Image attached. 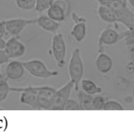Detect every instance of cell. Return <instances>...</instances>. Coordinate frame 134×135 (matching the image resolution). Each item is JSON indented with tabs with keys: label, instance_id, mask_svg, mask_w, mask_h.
I'll return each mask as SVG.
<instances>
[{
	"label": "cell",
	"instance_id": "1",
	"mask_svg": "<svg viewBox=\"0 0 134 135\" xmlns=\"http://www.w3.org/2000/svg\"><path fill=\"white\" fill-rule=\"evenodd\" d=\"M68 71L69 79L74 84V90L79 91V85L84 75V64L80 48H75L72 51L68 66Z\"/></svg>",
	"mask_w": 134,
	"mask_h": 135
},
{
	"label": "cell",
	"instance_id": "2",
	"mask_svg": "<svg viewBox=\"0 0 134 135\" xmlns=\"http://www.w3.org/2000/svg\"><path fill=\"white\" fill-rule=\"evenodd\" d=\"M22 64L24 66L25 70H27L31 75L37 79L46 80L58 75V72L56 70H50L47 66L38 58L25 60L22 62Z\"/></svg>",
	"mask_w": 134,
	"mask_h": 135
},
{
	"label": "cell",
	"instance_id": "3",
	"mask_svg": "<svg viewBox=\"0 0 134 135\" xmlns=\"http://www.w3.org/2000/svg\"><path fill=\"white\" fill-rule=\"evenodd\" d=\"M51 55L54 57L58 68H63L66 64V55H67V45L61 32L54 34L51 41Z\"/></svg>",
	"mask_w": 134,
	"mask_h": 135
},
{
	"label": "cell",
	"instance_id": "4",
	"mask_svg": "<svg viewBox=\"0 0 134 135\" xmlns=\"http://www.w3.org/2000/svg\"><path fill=\"white\" fill-rule=\"evenodd\" d=\"M73 89L74 84L70 80L59 89H56V92L50 99L51 110H64V105L70 96L71 91Z\"/></svg>",
	"mask_w": 134,
	"mask_h": 135
},
{
	"label": "cell",
	"instance_id": "5",
	"mask_svg": "<svg viewBox=\"0 0 134 135\" xmlns=\"http://www.w3.org/2000/svg\"><path fill=\"white\" fill-rule=\"evenodd\" d=\"M119 40H121L120 33L116 29H114L111 26V24H108L101 32L100 35L98 37V43H97V45H98V52H104V46L115 45Z\"/></svg>",
	"mask_w": 134,
	"mask_h": 135
},
{
	"label": "cell",
	"instance_id": "6",
	"mask_svg": "<svg viewBox=\"0 0 134 135\" xmlns=\"http://www.w3.org/2000/svg\"><path fill=\"white\" fill-rule=\"evenodd\" d=\"M68 8H69L67 6V1L54 0L49 8L46 10V15L58 22H63L67 18L68 11H69Z\"/></svg>",
	"mask_w": 134,
	"mask_h": 135
},
{
	"label": "cell",
	"instance_id": "7",
	"mask_svg": "<svg viewBox=\"0 0 134 135\" xmlns=\"http://www.w3.org/2000/svg\"><path fill=\"white\" fill-rule=\"evenodd\" d=\"M36 19L26 20L16 18V19H10L8 21H5L6 30L12 36H18L21 34V32L26 28V26L30 24H35Z\"/></svg>",
	"mask_w": 134,
	"mask_h": 135
},
{
	"label": "cell",
	"instance_id": "8",
	"mask_svg": "<svg viewBox=\"0 0 134 135\" xmlns=\"http://www.w3.org/2000/svg\"><path fill=\"white\" fill-rule=\"evenodd\" d=\"M4 50L10 59H15L25 54L26 47L24 44L20 41L19 38H17V36H13L7 41Z\"/></svg>",
	"mask_w": 134,
	"mask_h": 135
},
{
	"label": "cell",
	"instance_id": "9",
	"mask_svg": "<svg viewBox=\"0 0 134 135\" xmlns=\"http://www.w3.org/2000/svg\"><path fill=\"white\" fill-rule=\"evenodd\" d=\"M11 92L21 93L23 91H29V92L34 93L39 96L51 98L53 94L56 92V89L51 86H26V87H10Z\"/></svg>",
	"mask_w": 134,
	"mask_h": 135
},
{
	"label": "cell",
	"instance_id": "10",
	"mask_svg": "<svg viewBox=\"0 0 134 135\" xmlns=\"http://www.w3.org/2000/svg\"><path fill=\"white\" fill-rule=\"evenodd\" d=\"M24 66L21 61H9L6 67V76L8 79L18 81L21 80L24 75Z\"/></svg>",
	"mask_w": 134,
	"mask_h": 135
},
{
	"label": "cell",
	"instance_id": "11",
	"mask_svg": "<svg viewBox=\"0 0 134 135\" xmlns=\"http://www.w3.org/2000/svg\"><path fill=\"white\" fill-rule=\"evenodd\" d=\"M35 24H37L44 31L53 34L56 33L60 28V22L54 21L47 15H40L38 18H36Z\"/></svg>",
	"mask_w": 134,
	"mask_h": 135
},
{
	"label": "cell",
	"instance_id": "12",
	"mask_svg": "<svg viewBox=\"0 0 134 135\" xmlns=\"http://www.w3.org/2000/svg\"><path fill=\"white\" fill-rule=\"evenodd\" d=\"M96 13L98 15L99 19L104 22L107 23V24L118 23V20H117V16L116 12L108 6H106L104 4H99Z\"/></svg>",
	"mask_w": 134,
	"mask_h": 135
},
{
	"label": "cell",
	"instance_id": "13",
	"mask_svg": "<svg viewBox=\"0 0 134 135\" xmlns=\"http://www.w3.org/2000/svg\"><path fill=\"white\" fill-rule=\"evenodd\" d=\"M96 70L102 74H107L113 69V59L104 52H101L98 54L95 59Z\"/></svg>",
	"mask_w": 134,
	"mask_h": 135
},
{
	"label": "cell",
	"instance_id": "14",
	"mask_svg": "<svg viewBox=\"0 0 134 135\" xmlns=\"http://www.w3.org/2000/svg\"><path fill=\"white\" fill-rule=\"evenodd\" d=\"M86 32H87V26H86L85 19L82 18V20L76 21L74 26L70 31V35L73 39L78 43H82L85 39Z\"/></svg>",
	"mask_w": 134,
	"mask_h": 135
},
{
	"label": "cell",
	"instance_id": "15",
	"mask_svg": "<svg viewBox=\"0 0 134 135\" xmlns=\"http://www.w3.org/2000/svg\"><path fill=\"white\" fill-rule=\"evenodd\" d=\"M20 101L32 109H39V95L29 91L21 92Z\"/></svg>",
	"mask_w": 134,
	"mask_h": 135
},
{
	"label": "cell",
	"instance_id": "16",
	"mask_svg": "<svg viewBox=\"0 0 134 135\" xmlns=\"http://www.w3.org/2000/svg\"><path fill=\"white\" fill-rule=\"evenodd\" d=\"M80 84V87H82V90L83 91V92H85L86 94H91V95L101 94V93L103 92V89L101 88V87H99L95 83H93V81H91V80L83 79V78H82Z\"/></svg>",
	"mask_w": 134,
	"mask_h": 135
},
{
	"label": "cell",
	"instance_id": "17",
	"mask_svg": "<svg viewBox=\"0 0 134 135\" xmlns=\"http://www.w3.org/2000/svg\"><path fill=\"white\" fill-rule=\"evenodd\" d=\"M93 96L89 94H86L83 91H80L78 93L79 104H80V110H93Z\"/></svg>",
	"mask_w": 134,
	"mask_h": 135
},
{
	"label": "cell",
	"instance_id": "18",
	"mask_svg": "<svg viewBox=\"0 0 134 135\" xmlns=\"http://www.w3.org/2000/svg\"><path fill=\"white\" fill-rule=\"evenodd\" d=\"M7 76H4L3 74L0 75V104L8 97V94L11 92Z\"/></svg>",
	"mask_w": 134,
	"mask_h": 135
},
{
	"label": "cell",
	"instance_id": "19",
	"mask_svg": "<svg viewBox=\"0 0 134 135\" xmlns=\"http://www.w3.org/2000/svg\"><path fill=\"white\" fill-rule=\"evenodd\" d=\"M120 37L125 41V44L128 48L131 47L132 45H134V28L128 29L126 32H122L120 34Z\"/></svg>",
	"mask_w": 134,
	"mask_h": 135
},
{
	"label": "cell",
	"instance_id": "20",
	"mask_svg": "<svg viewBox=\"0 0 134 135\" xmlns=\"http://www.w3.org/2000/svg\"><path fill=\"white\" fill-rule=\"evenodd\" d=\"M106 101V97H104L103 95H100V94H94L93 96V102H92L93 110H103Z\"/></svg>",
	"mask_w": 134,
	"mask_h": 135
},
{
	"label": "cell",
	"instance_id": "21",
	"mask_svg": "<svg viewBox=\"0 0 134 135\" xmlns=\"http://www.w3.org/2000/svg\"><path fill=\"white\" fill-rule=\"evenodd\" d=\"M36 0H15L16 6L21 10H32L34 8Z\"/></svg>",
	"mask_w": 134,
	"mask_h": 135
},
{
	"label": "cell",
	"instance_id": "22",
	"mask_svg": "<svg viewBox=\"0 0 134 135\" xmlns=\"http://www.w3.org/2000/svg\"><path fill=\"white\" fill-rule=\"evenodd\" d=\"M124 107L122 105V104L119 103L118 101H116V100H106V103H104V108L103 110H124Z\"/></svg>",
	"mask_w": 134,
	"mask_h": 135
},
{
	"label": "cell",
	"instance_id": "23",
	"mask_svg": "<svg viewBox=\"0 0 134 135\" xmlns=\"http://www.w3.org/2000/svg\"><path fill=\"white\" fill-rule=\"evenodd\" d=\"M52 3L53 2L51 0H36L34 9H35L36 12H38V13H42V12H44V11H46Z\"/></svg>",
	"mask_w": 134,
	"mask_h": 135
},
{
	"label": "cell",
	"instance_id": "24",
	"mask_svg": "<svg viewBox=\"0 0 134 135\" xmlns=\"http://www.w3.org/2000/svg\"><path fill=\"white\" fill-rule=\"evenodd\" d=\"M64 110H80V104L75 100L69 98L64 105Z\"/></svg>",
	"mask_w": 134,
	"mask_h": 135
},
{
	"label": "cell",
	"instance_id": "25",
	"mask_svg": "<svg viewBox=\"0 0 134 135\" xmlns=\"http://www.w3.org/2000/svg\"><path fill=\"white\" fill-rule=\"evenodd\" d=\"M130 60L127 64L126 70L130 73H134V52L130 51Z\"/></svg>",
	"mask_w": 134,
	"mask_h": 135
},
{
	"label": "cell",
	"instance_id": "26",
	"mask_svg": "<svg viewBox=\"0 0 134 135\" xmlns=\"http://www.w3.org/2000/svg\"><path fill=\"white\" fill-rule=\"evenodd\" d=\"M10 58L8 56V55L6 54L4 49H0V66L3 65L5 63H8L9 61Z\"/></svg>",
	"mask_w": 134,
	"mask_h": 135
},
{
	"label": "cell",
	"instance_id": "27",
	"mask_svg": "<svg viewBox=\"0 0 134 135\" xmlns=\"http://www.w3.org/2000/svg\"><path fill=\"white\" fill-rule=\"evenodd\" d=\"M6 25H5V21H0V38H3L6 34Z\"/></svg>",
	"mask_w": 134,
	"mask_h": 135
},
{
	"label": "cell",
	"instance_id": "28",
	"mask_svg": "<svg viewBox=\"0 0 134 135\" xmlns=\"http://www.w3.org/2000/svg\"><path fill=\"white\" fill-rule=\"evenodd\" d=\"M6 43L7 41H5L3 38H0V49H4L6 46Z\"/></svg>",
	"mask_w": 134,
	"mask_h": 135
},
{
	"label": "cell",
	"instance_id": "29",
	"mask_svg": "<svg viewBox=\"0 0 134 135\" xmlns=\"http://www.w3.org/2000/svg\"><path fill=\"white\" fill-rule=\"evenodd\" d=\"M127 2H128V4H130V6L134 8V0H127Z\"/></svg>",
	"mask_w": 134,
	"mask_h": 135
},
{
	"label": "cell",
	"instance_id": "30",
	"mask_svg": "<svg viewBox=\"0 0 134 135\" xmlns=\"http://www.w3.org/2000/svg\"><path fill=\"white\" fill-rule=\"evenodd\" d=\"M96 1H97V2H98V4H99V3L102 2V0H96Z\"/></svg>",
	"mask_w": 134,
	"mask_h": 135
},
{
	"label": "cell",
	"instance_id": "31",
	"mask_svg": "<svg viewBox=\"0 0 134 135\" xmlns=\"http://www.w3.org/2000/svg\"><path fill=\"white\" fill-rule=\"evenodd\" d=\"M1 74H2V73H1V71H0V75H1Z\"/></svg>",
	"mask_w": 134,
	"mask_h": 135
},
{
	"label": "cell",
	"instance_id": "32",
	"mask_svg": "<svg viewBox=\"0 0 134 135\" xmlns=\"http://www.w3.org/2000/svg\"><path fill=\"white\" fill-rule=\"evenodd\" d=\"M133 97H134V92H133Z\"/></svg>",
	"mask_w": 134,
	"mask_h": 135
},
{
	"label": "cell",
	"instance_id": "33",
	"mask_svg": "<svg viewBox=\"0 0 134 135\" xmlns=\"http://www.w3.org/2000/svg\"><path fill=\"white\" fill-rule=\"evenodd\" d=\"M51 1H52V2H53V1H54V0H51Z\"/></svg>",
	"mask_w": 134,
	"mask_h": 135
}]
</instances>
